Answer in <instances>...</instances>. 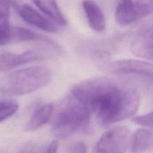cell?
Wrapping results in <instances>:
<instances>
[{"mask_svg":"<svg viewBox=\"0 0 153 153\" xmlns=\"http://www.w3.org/2000/svg\"><path fill=\"white\" fill-rule=\"evenodd\" d=\"M12 4L13 0H0V46H5L11 41L10 15Z\"/></svg>","mask_w":153,"mask_h":153,"instance_id":"7c38bea8","label":"cell"},{"mask_svg":"<svg viewBox=\"0 0 153 153\" xmlns=\"http://www.w3.org/2000/svg\"><path fill=\"white\" fill-rule=\"evenodd\" d=\"M152 27L146 25L140 28L134 34L131 41V50L138 58L152 61L153 58Z\"/></svg>","mask_w":153,"mask_h":153,"instance_id":"52a82bcc","label":"cell"},{"mask_svg":"<svg viewBox=\"0 0 153 153\" xmlns=\"http://www.w3.org/2000/svg\"><path fill=\"white\" fill-rule=\"evenodd\" d=\"M91 112L85 103L70 92L55 115L51 132L58 139H66L86 131L91 121Z\"/></svg>","mask_w":153,"mask_h":153,"instance_id":"7a4b0ae2","label":"cell"},{"mask_svg":"<svg viewBox=\"0 0 153 153\" xmlns=\"http://www.w3.org/2000/svg\"><path fill=\"white\" fill-rule=\"evenodd\" d=\"M52 78V70L46 66L13 71L0 78V94L7 97L25 95L47 86Z\"/></svg>","mask_w":153,"mask_h":153,"instance_id":"3957f363","label":"cell"},{"mask_svg":"<svg viewBox=\"0 0 153 153\" xmlns=\"http://www.w3.org/2000/svg\"><path fill=\"white\" fill-rule=\"evenodd\" d=\"M132 153H144L150 150L153 145V135L150 129L142 128L137 129L131 139Z\"/></svg>","mask_w":153,"mask_h":153,"instance_id":"4fadbf2b","label":"cell"},{"mask_svg":"<svg viewBox=\"0 0 153 153\" xmlns=\"http://www.w3.org/2000/svg\"><path fill=\"white\" fill-rule=\"evenodd\" d=\"M68 153H87L88 149L87 146L84 142L76 141L73 143L67 148Z\"/></svg>","mask_w":153,"mask_h":153,"instance_id":"d6986e66","label":"cell"},{"mask_svg":"<svg viewBox=\"0 0 153 153\" xmlns=\"http://www.w3.org/2000/svg\"><path fill=\"white\" fill-rule=\"evenodd\" d=\"M36 7L54 24L66 25L67 19L61 12L56 0H32Z\"/></svg>","mask_w":153,"mask_h":153,"instance_id":"30bf717a","label":"cell"},{"mask_svg":"<svg viewBox=\"0 0 153 153\" xmlns=\"http://www.w3.org/2000/svg\"><path fill=\"white\" fill-rule=\"evenodd\" d=\"M131 140L127 127L115 126L104 133L94 149V153H126Z\"/></svg>","mask_w":153,"mask_h":153,"instance_id":"5b68a950","label":"cell"},{"mask_svg":"<svg viewBox=\"0 0 153 153\" xmlns=\"http://www.w3.org/2000/svg\"><path fill=\"white\" fill-rule=\"evenodd\" d=\"M82 7L90 27L97 32L105 31V19L100 6L93 0H84Z\"/></svg>","mask_w":153,"mask_h":153,"instance_id":"9c48e42d","label":"cell"},{"mask_svg":"<svg viewBox=\"0 0 153 153\" xmlns=\"http://www.w3.org/2000/svg\"><path fill=\"white\" fill-rule=\"evenodd\" d=\"M100 69L116 76H140L152 79L153 66L151 62L137 59H120L100 64Z\"/></svg>","mask_w":153,"mask_h":153,"instance_id":"277c9868","label":"cell"},{"mask_svg":"<svg viewBox=\"0 0 153 153\" xmlns=\"http://www.w3.org/2000/svg\"><path fill=\"white\" fill-rule=\"evenodd\" d=\"M11 41L15 42H29V41H40L44 42L51 46H57L55 42L46 37L45 36L39 34L34 31L21 27H13L11 28ZM10 41V42H11Z\"/></svg>","mask_w":153,"mask_h":153,"instance_id":"9a60e30c","label":"cell"},{"mask_svg":"<svg viewBox=\"0 0 153 153\" xmlns=\"http://www.w3.org/2000/svg\"><path fill=\"white\" fill-rule=\"evenodd\" d=\"M134 123L137 124L141 126L147 128H152V112L145 114L136 116L131 119Z\"/></svg>","mask_w":153,"mask_h":153,"instance_id":"ac0fdd59","label":"cell"},{"mask_svg":"<svg viewBox=\"0 0 153 153\" xmlns=\"http://www.w3.org/2000/svg\"><path fill=\"white\" fill-rule=\"evenodd\" d=\"M54 55L48 47L35 48L20 54L3 53L0 55V71L7 72L21 65L46 60Z\"/></svg>","mask_w":153,"mask_h":153,"instance_id":"8992f818","label":"cell"},{"mask_svg":"<svg viewBox=\"0 0 153 153\" xmlns=\"http://www.w3.org/2000/svg\"><path fill=\"white\" fill-rule=\"evenodd\" d=\"M53 110L54 106L52 103H46L37 108L26 124L25 130L28 131H34L41 128L50 119Z\"/></svg>","mask_w":153,"mask_h":153,"instance_id":"5bb4252c","label":"cell"},{"mask_svg":"<svg viewBox=\"0 0 153 153\" xmlns=\"http://www.w3.org/2000/svg\"><path fill=\"white\" fill-rule=\"evenodd\" d=\"M15 9L21 18L28 24L49 33L58 31L55 24L27 4H15Z\"/></svg>","mask_w":153,"mask_h":153,"instance_id":"ba28073f","label":"cell"},{"mask_svg":"<svg viewBox=\"0 0 153 153\" xmlns=\"http://www.w3.org/2000/svg\"><path fill=\"white\" fill-rule=\"evenodd\" d=\"M139 19L133 0H121L115 10V19L121 26L131 25Z\"/></svg>","mask_w":153,"mask_h":153,"instance_id":"8fae6325","label":"cell"},{"mask_svg":"<svg viewBox=\"0 0 153 153\" xmlns=\"http://www.w3.org/2000/svg\"><path fill=\"white\" fill-rule=\"evenodd\" d=\"M70 93L85 103L91 114L104 127L131 117L140 105V94L136 88L107 77L82 81Z\"/></svg>","mask_w":153,"mask_h":153,"instance_id":"6da1fadb","label":"cell"},{"mask_svg":"<svg viewBox=\"0 0 153 153\" xmlns=\"http://www.w3.org/2000/svg\"><path fill=\"white\" fill-rule=\"evenodd\" d=\"M22 153H33L32 152H31V151H29V152H22Z\"/></svg>","mask_w":153,"mask_h":153,"instance_id":"44dd1931","label":"cell"},{"mask_svg":"<svg viewBox=\"0 0 153 153\" xmlns=\"http://www.w3.org/2000/svg\"><path fill=\"white\" fill-rule=\"evenodd\" d=\"M16 100L9 98H0V123L13 116L19 109Z\"/></svg>","mask_w":153,"mask_h":153,"instance_id":"2e32d148","label":"cell"},{"mask_svg":"<svg viewBox=\"0 0 153 153\" xmlns=\"http://www.w3.org/2000/svg\"><path fill=\"white\" fill-rule=\"evenodd\" d=\"M139 18L148 16L152 12V0H137L134 1Z\"/></svg>","mask_w":153,"mask_h":153,"instance_id":"e0dca14e","label":"cell"},{"mask_svg":"<svg viewBox=\"0 0 153 153\" xmlns=\"http://www.w3.org/2000/svg\"><path fill=\"white\" fill-rule=\"evenodd\" d=\"M58 149V143L57 140H52L48 146L45 153H57Z\"/></svg>","mask_w":153,"mask_h":153,"instance_id":"ffe728a7","label":"cell"}]
</instances>
